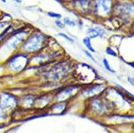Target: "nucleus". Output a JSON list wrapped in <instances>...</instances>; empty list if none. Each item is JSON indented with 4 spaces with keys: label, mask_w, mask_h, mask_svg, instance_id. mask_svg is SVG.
Here are the masks:
<instances>
[{
    "label": "nucleus",
    "mask_w": 134,
    "mask_h": 133,
    "mask_svg": "<svg viewBox=\"0 0 134 133\" xmlns=\"http://www.w3.org/2000/svg\"><path fill=\"white\" fill-rule=\"evenodd\" d=\"M107 53H108V54H109V55L114 56V57H116V56H117L116 53L113 51V49H111V48H108V49H107Z\"/></svg>",
    "instance_id": "0eeeda50"
},
{
    "label": "nucleus",
    "mask_w": 134,
    "mask_h": 133,
    "mask_svg": "<svg viewBox=\"0 0 134 133\" xmlns=\"http://www.w3.org/2000/svg\"><path fill=\"white\" fill-rule=\"evenodd\" d=\"M1 1H2L3 3H5L6 2V0H1Z\"/></svg>",
    "instance_id": "9b49d317"
},
{
    "label": "nucleus",
    "mask_w": 134,
    "mask_h": 133,
    "mask_svg": "<svg viewBox=\"0 0 134 133\" xmlns=\"http://www.w3.org/2000/svg\"><path fill=\"white\" fill-rule=\"evenodd\" d=\"M48 15L50 17H52V18H55V19H60L61 17V15L58 14V13L53 12H48Z\"/></svg>",
    "instance_id": "20e7f679"
},
{
    "label": "nucleus",
    "mask_w": 134,
    "mask_h": 133,
    "mask_svg": "<svg viewBox=\"0 0 134 133\" xmlns=\"http://www.w3.org/2000/svg\"><path fill=\"white\" fill-rule=\"evenodd\" d=\"M64 23L65 24L68 25L69 26H75V22L74 21H72V20H71V19H69V18H65L64 19Z\"/></svg>",
    "instance_id": "39448f33"
},
{
    "label": "nucleus",
    "mask_w": 134,
    "mask_h": 133,
    "mask_svg": "<svg viewBox=\"0 0 134 133\" xmlns=\"http://www.w3.org/2000/svg\"><path fill=\"white\" fill-rule=\"evenodd\" d=\"M83 44H85V46L87 47V48L90 51L93 52L95 51L94 50V49L93 48V47L92 46V44H91L90 38H84V39H83Z\"/></svg>",
    "instance_id": "f03ea898"
},
{
    "label": "nucleus",
    "mask_w": 134,
    "mask_h": 133,
    "mask_svg": "<svg viewBox=\"0 0 134 133\" xmlns=\"http://www.w3.org/2000/svg\"><path fill=\"white\" fill-rule=\"evenodd\" d=\"M103 64H104V65H105V67L106 68V69L107 70H108L109 72H112V73H114V72H115L114 70H113L112 69H111V67H110L109 64L108 60H107L106 59H104V60H103Z\"/></svg>",
    "instance_id": "7ed1b4c3"
},
{
    "label": "nucleus",
    "mask_w": 134,
    "mask_h": 133,
    "mask_svg": "<svg viewBox=\"0 0 134 133\" xmlns=\"http://www.w3.org/2000/svg\"><path fill=\"white\" fill-rule=\"evenodd\" d=\"M88 33L90 35L91 38H96L98 36H103L105 34V31L101 28H95V29H89L88 30Z\"/></svg>",
    "instance_id": "f257e3e1"
},
{
    "label": "nucleus",
    "mask_w": 134,
    "mask_h": 133,
    "mask_svg": "<svg viewBox=\"0 0 134 133\" xmlns=\"http://www.w3.org/2000/svg\"><path fill=\"white\" fill-rule=\"evenodd\" d=\"M85 52L86 55H87V56H88V57H90V58L91 59H92V60H93V61L96 62V61H95V58H94V57H93V56H92V55H91V54H90V53H89L88 52V51H85Z\"/></svg>",
    "instance_id": "1a4fd4ad"
},
{
    "label": "nucleus",
    "mask_w": 134,
    "mask_h": 133,
    "mask_svg": "<svg viewBox=\"0 0 134 133\" xmlns=\"http://www.w3.org/2000/svg\"><path fill=\"white\" fill-rule=\"evenodd\" d=\"M59 36H62V37H63V38H64L65 39H67V40H68L69 41H71V42H73V39H72V38H70V37H69L68 36H67L66 35H65L64 33H59Z\"/></svg>",
    "instance_id": "423d86ee"
},
{
    "label": "nucleus",
    "mask_w": 134,
    "mask_h": 133,
    "mask_svg": "<svg viewBox=\"0 0 134 133\" xmlns=\"http://www.w3.org/2000/svg\"><path fill=\"white\" fill-rule=\"evenodd\" d=\"M55 23H56V25H57L58 27L61 28V29H63V28L64 27V24L62 23V22L59 21V20H56V21L55 22Z\"/></svg>",
    "instance_id": "6e6552de"
},
{
    "label": "nucleus",
    "mask_w": 134,
    "mask_h": 133,
    "mask_svg": "<svg viewBox=\"0 0 134 133\" xmlns=\"http://www.w3.org/2000/svg\"><path fill=\"white\" fill-rule=\"evenodd\" d=\"M13 1H15L16 3H19V4L21 3H22L21 0H13Z\"/></svg>",
    "instance_id": "9d476101"
}]
</instances>
